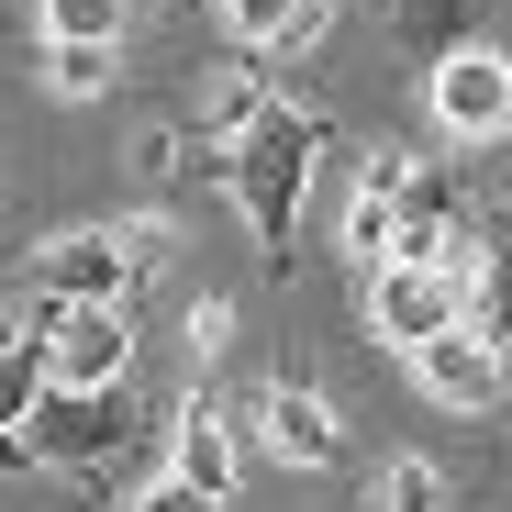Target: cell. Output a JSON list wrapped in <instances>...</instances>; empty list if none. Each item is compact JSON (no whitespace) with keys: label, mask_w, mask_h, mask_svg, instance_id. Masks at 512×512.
Returning <instances> with one entry per match:
<instances>
[{"label":"cell","mask_w":512,"mask_h":512,"mask_svg":"<svg viewBox=\"0 0 512 512\" xmlns=\"http://www.w3.org/2000/svg\"><path fill=\"white\" fill-rule=\"evenodd\" d=\"M134 446V401L123 390H34L23 412V457L34 468H112Z\"/></svg>","instance_id":"3957f363"},{"label":"cell","mask_w":512,"mask_h":512,"mask_svg":"<svg viewBox=\"0 0 512 512\" xmlns=\"http://www.w3.org/2000/svg\"><path fill=\"white\" fill-rule=\"evenodd\" d=\"M390 234H401V212L357 190V201H346V245H357V268H390Z\"/></svg>","instance_id":"e0dca14e"},{"label":"cell","mask_w":512,"mask_h":512,"mask_svg":"<svg viewBox=\"0 0 512 512\" xmlns=\"http://www.w3.org/2000/svg\"><path fill=\"white\" fill-rule=\"evenodd\" d=\"M457 334H479V346H512V234H490L468 268H457Z\"/></svg>","instance_id":"9c48e42d"},{"label":"cell","mask_w":512,"mask_h":512,"mask_svg":"<svg viewBox=\"0 0 512 512\" xmlns=\"http://www.w3.org/2000/svg\"><path fill=\"white\" fill-rule=\"evenodd\" d=\"M34 390H45V346H34V323L0 346V435H23V412H34Z\"/></svg>","instance_id":"4fadbf2b"},{"label":"cell","mask_w":512,"mask_h":512,"mask_svg":"<svg viewBox=\"0 0 512 512\" xmlns=\"http://www.w3.org/2000/svg\"><path fill=\"white\" fill-rule=\"evenodd\" d=\"M167 479H190L212 512H223V490H234V435H223V412L212 401H190L179 412V446H167Z\"/></svg>","instance_id":"30bf717a"},{"label":"cell","mask_w":512,"mask_h":512,"mask_svg":"<svg viewBox=\"0 0 512 512\" xmlns=\"http://www.w3.org/2000/svg\"><path fill=\"white\" fill-rule=\"evenodd\" d=\"M256 112H268V78H256V56H245V67L223 78V90H212V134H245Z\"/></svg>","instance_id":"ac0fdd59"},{"label":"cell","mask_w":512,"mask_h":512,"mask_svg":"<svg viewBox=\"0 0 512 512\" xmlns=\"http://www.w3.org/2000/svg\"><path fill=\"white\" fill-rule=\"evenodd\" d=\"M435 123H446L457 145H490V134L512 123V78H501V56L457 45V56L435 67Z\"/></svg>","instance_id":"8992f818"},{"label":"cell","mask_w":512,"mask_h":512,"mask_svg":"<svg viewBox=\"0 0 512 512\" xmlns=\"http://www.w3.org/2000/svg\"><path fill=\"white\" fill-rule=\"evenodd\" d=\"M390 23H401L412 56H435V67H446V56L479 34V0H390Z\"/></svg>","instance_id":"7c38bea8"},{"label":"cell","mask_w":512,"mask_h":512,"mask_svg":"<svg viewBox=\"0 0 512 512\" xmlns=\"http://www.w3.org/2000/svg\"><path fill=\"white\" fill-rule=\"evenodd\" d=\"M401 179H412V145H379V156H368V179H357V190H368V201H401Z\"/></svg>","instance_id":"d6986e66"},{"label":"cell","mask_w":512,"mask_h":512,"mask_svg":"<svg viewBox=\"0 0 512 512\" xmlns=\"http://www.w3.org/2000/svg\"><path fill=\"white\" fill-rule=\"evenodd\" d=\"M223 34L245 56H301L323 34V0H223Z\"/></svg>","instance_id":"8fae6325"},{"label":"cell","mask_w":512,"mask_h":512,"mask_svg":"<svg viewBox=\"0 0 512 512\" xmlns=\"http://www.w3.org/2000/svg\"><path fill=\"white\" fill-rule=\"evenodd\" d=\"M190 346H201V357L234 346V301H190Z\"/></svg>","instance_id":"ffe728a7"},{"label":"cell","mask_w":512,"mask_h":512,"mask_svg":"<svg viewBox=\"0 0 512 512\" xmlns=\"http://www.w3.org/2000/svg\"><path fill=\"white\" fill-rule=\"evenodd\" d=\"M501 78H512V45H501Z\"/></svg>","instance_id":"7402d4cb"},{"label":"cell","mask_w":512,"mask_h":512,"mask_svg":"<svg viewBox=\"0 0 512 512\" xmlns=\"http://www.w3.org/2000/svg\"><path fill=\"white\" fill-rule=\"evenodd\" d=\"M123 12H134V0H123Z\"/></svg>","instance_id":"cb8c5ba5"},{"label":"cell","mask_w":512,"mask_h":512,"mask_svg":"<svg viewBox=\"0 0 512 512\" xmlns=\"http://www.w3.org/2000/svg\"><path fill=\"white\" fill-rule=\"evenodd\" d=\"M134 512H212V501H201V490H190V479H156V490H145V501H134Z\"/></svg>","instance_id":"44dd1931"},{"label":"cell","mask_w":512,"mask_h":512,"mask_svg":"<svg viewBox=\"0 0 512 512\" xmlns=\"http://www.w3.org/2000/svg\"><path fill=\"white\" fill-rule=\"evenodd\" d=\"M368 323L401 357L435 346V334H457V268H368Z\"/></svg>","instance_id":"5b68a950"},{"label":"cell","mask_w":512,"mask_h":512,"mask_svg":"<svg viewBox=\"0 0 512 512\" xmlns=\"http://www.w3.org/2000/svg\"><path fill=\"white\" fill-rule=\"evenodd\" d=\"M45 78H56V101H101L123 78V56L112 45H45Z\"/></svg>","instance_id":"5bb4252c"},{"label":"cell","mask_w":512,"mask_h":512,"mask_svg":"<svg viewBox=\"0 0 512 512\" xmlns=\"http://www.w3.org/2000/svg\"><path fill=\"white\" fill-rule=\"evenodd\" d=\"M34 346H45V390H123L134 323L123 301H34Z\"/></svg>","instance_id":"7a4b0ae2"},{"label":"cell","mask_w":512,"mask_h":512,"mask_svg":"<svg viewBox=\"0 0 512 512\" xmlns=\"http://www.w3.org/2000/svg\"><path fill=\"white\" fill-rule=\"evenodd\" d=\"M123 0H45V45H112Z\"/></svg>","instance_id":"9a60e30c"},{"label":"cell","mask_w":512,"mask_h":512,"mask_svg":"<svg viewBox=\"0 0 512 512\" xmlns=\"http://www.w3.org/2000/svg\"><path fill=\"white\" fill-rule=\"evenodd\" d=\"M412 379L435 390L446 412H490L512 379H501V346H479V334H435V346H412Z\"/></svg>","instance_id":"52a82bcc"},{"label":"cell","mask_w":512,"mask_h":512,"mask_svg":"<svg viewBox=\"0 0 512 512\" xmlns=\"http://www.w3.org/2000/svg\"><path fill=\"white\" fill-rule=\"evenodd\" d=\"M379 501H390V512H446V468H435V457H390Z\"/></svg>","instance_id":"2e32d148"},{"label":"cell","mask_w":512,"mask_h":512,"mask_svg":"<svg viewBox=\"0 0 512 512\" xmlns=\"http://www.w3.org/2000/svg\"><path fill=\"white\" fill-rule=\"evenodd\" d=\"M501 379H512V346H501Z\"/></svg>","instance_id":"603a6c76"},{"label":"cell","mask_w":512,"mask_h":512,"mask_svg":"<svg viewBox=\"0 0 512 512\" xmlns=\"http://www.w3.org/2000/svg\"><path fill=\"white\" fill-rule=\"evenodd\" d=\"M256 435H268V457H290V468H334V446H346V435H334V401L301 390V379L256 401Z\"/></svg>","instance_id":"ba28073f"},{"label":"cell","mask_w":512,"mask_h":512,"mask_svg":"<svg viewBox=\"0 0 512 512\" xmlns=\"http://www.w3.org/2000/svg\"><path fill=\"white\" fill-rule=\"evenodd\" d=\"M312 156H323V123H312L301 101H268V112L223 145L234 212H245L256 245H268V268H290V223H301V190H312Z\"/></svg>","instance_id":"6da1fadb"},{"label":"cell","mask_w":512,"mask_h":512,"mask_svg":"<svg viewBox=\"0 0 512 512\" xmlns=\"http://www.w3.org/2000/svg\"><path fill=\"white\" fill-rule=\"evenodd\" d=\"M134 290V234L90 223V234H56L34 256V301H123Z\"/></svg>","instance_id":"277c9868"}]
</instances>
